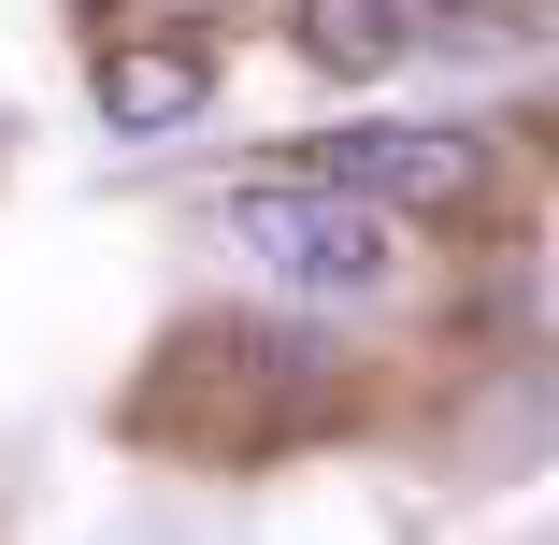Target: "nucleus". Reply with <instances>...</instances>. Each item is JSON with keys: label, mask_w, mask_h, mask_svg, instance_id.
Segmentation results:
<instances>
[{"label": "nucleus", "mask_w": 559, "mask_h": 545, "mask_svg": "<svg viewBox=\"0 0 559 545\" xmlns=\"http://www.w3.org/2000/svg\"><path fill=\"white\" fill-rule=\"evenodd\" d=\"M230 230H245V259L273 273V287H316V301H359V287H388V230H402V215L388 201H359V187H330V173H273V187H245L230 201Z\"/></svg>", "instance_id": "nucleus-1"}, {"label": "nucleus", "mask_w": 559, "mask_h": 545, "mask_svg": "<svg viewBox=\"0 0 559 545\" xmlns=\"http://www.w3.org/2000/svg\"><path fill=\"white\" fill-rule=\"evenodd\" d=\"M301 173L416 215V230H474V215L502 201V144H488V130H345V144H316Z\"/></svg>", "instance_id": "nucleus-2"}, {"label": "nucleus", "mask_w": 559, "mask_h": 545, "mask_svg": "<svg viewBox=\"0 0 559 545\" xmlns=\"http://www.w3.org/2000/svg\"><path fill=\"white\" fill-rule=\"evenodd\" d=\"M215 100V44H100V116L116 130H187Z\"/></svg>", "instance_id": "nucleus-3"}, {"label": "nucleus", "mask_w": 559, "mask_h": 545, "mask_svg": "<svg viewBox=\"0 0 559 545\" xmlns=\"http://www.w3.org/2000/svg\"><path fill=\"white\" fill-rule=\"evenodd\" d=\"M287 44H301L330 86L402 72V44H416V0H287Z\"/></svg>", "instance_id": "nucleus-4"}]
</instances>
